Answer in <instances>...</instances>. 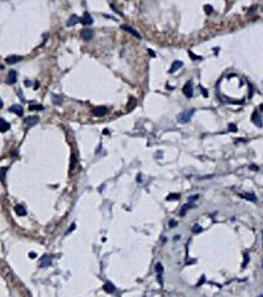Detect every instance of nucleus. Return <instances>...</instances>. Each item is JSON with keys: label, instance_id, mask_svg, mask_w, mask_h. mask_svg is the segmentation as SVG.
<instances>
[{"label": "nucleus", "instance_id": "f257e3e1", "mask_svg": "<svg viewBox=\"0 0 263 297\" xmlns=\"http://www.w3.org/2000/svg\"><path fill=\"white\" fill-rule=\"evenodd\" d=\"M194 113H195V109H188V111L182 112L180 115L178 116V121L180 124H187L192 118V116H194Z\"/></svg>", "mask_w": 263, "mask_h": 297}, {"label": "nucleus", "instance_id": "9b49d317", "mask_svg": "<svg viewBox=\"0 0 263 297\" xmlns=\"http://www.w3.org/2000/svg\"><path fill=\"white\" fill-rule=\"evenodd\" d=\"M9 129H11L9 122H7L4 118H0V131H2V133H5V131H8Z\"/></svg>", "mask_w": 263, "mask_h": 297}, {"label": "nucleus", "instance_id": "c9c22d12", "mask_svg": "<svg viewBox=\"0 0 263 297\" xmlns=\"http://www.w3.org/2000/svg\"><path fill=\"white\" fill-rule=\"evenodd\" d=\"M2 108H3V100L0 99V109H2Z\"/></svg>", "mask_w": 263, "mask_h": 297}, {"label": "nucleus", "instance_id": "f3484780", "mask_svg": "<svg viewBox=\"0 0 263 297\" xmlns=\"http://www.w3.org/2000/svg\"><path fill=\"white\" fill-rule=\"evenodd\" d=\"M194 206H195V205L192 204V203H187V204H185V205L182 208V209H180V213H179V214H180V216H184V214L187 213V210L191 209V208H194Z\"/></svg>", "mask_w": 263, "mask_h": 297}, {"label": "nucleus", "instance_id": "7ed1b4c3", "mask_svg": "<svg viewBox=\"0 0 263 297\" xmlns=\"http://www.w3.org/2000/svg\"><path fill=\"white\" fill-rule=\"evenodd\" d=\"M80 36H82V38L83 40H86V41H89V40H92L94 38V30L92 29H89V28H84L82 32H80Z\"/></svg>", "mask_w": 263, "mask_h": 297}, {"label": "nucleus", "instance_id": "bb28decb", "mask_svg": "<svg viewBox=\"0 0 263 297\" xmlns=\"http://www.w3.org/2000/svg\"><path fill=\"white\" fill-rule=\"evenodd\" d=\"M190 57H191V59H200V57H196L192 52H190Z\"/></svg>", "mask_w": 263, "mask_h": 297}, {"label": "nucleus", "instance_id": "5701e85b", "mask_svg": "<svg viewBox=\"0 0 263 297\" xmlns=\"http://www.w3.org/2000/svg\"><path fill=\"white\" fill-rule=\"evenodd\" d=\"M179 197H180V196H179L178 193H171V195L167 196V200H169V201H171V200H178Z\"/></svg>", "mask_w": 263, "mask_h": 297}, {"label": "nucleus", "instance_id": "2f4dec72", "mask_svg": "<svg viewBox=\"0 0 263 297\" xmlns=\"http://www.w3.org/2000/svg\"><path fill=\"white\" fill-rule=\"evenodd\" d=\"M29 256H30L32 259H34V258L37 256V254H36V252H30V254H29Z\"/></svg>", "mask_w": 263, "mask_h": 297}, {"label": "nucleus", "instance_id": "393cba45", "mask_svg": "<svg viewBox=\"0 0 263 297\" xmlns=\"http://www.w3.org/2000/svg\"><path fill=\"white\" fill-rule=\"evenodd\" d=\"M176 225H178V222H176L175 220H171L170 222H169V227H175Z\"/></svg>", "mask_w": 263, "mask_h": 297}, {"label": "nucleus", "instance_id": "2eb2a0df", "mask_svg": "<svg viewBox=\"0 0 263 297\" xmlns=\"http://www.w3.org/2000/svg\"><path fill=\"white\" fill-rule=\"evenodd\" d=\"M79 22V17L78 16H76V15H71V16H70V18H68V20H67V27H74V25L75 24H78Z\"/></svg>", "mask_w": 263, "mask_h": 297}, {"label": "nucleus", "instance_id": "0eeeda50", "mask_svg": "<svg viewBox=\"0 0 263 297\" xmlns=\"http://www.w3.org/2000/svg\"><path fill=\"white\" fill-rule=\"evenodd\" d=\"M107 112H108V111H107L105 106H98V108H94L92 115L96 116V117H101V116H105Z\"/></svg>", "mask_w": 263, "mask_h": 297}, {"label": "nucleus", "instance_id": "b1692460", "mask_svg": "<svg viewBox=\"0 0 263 297\" xmlns=\"http://www.w3.org/2000/svg\"><path fill=\"white\" fill-rule=\"evenodd\" d=\"M204 11L207 12V15H210L213 9H212V7H210V5H205V7H204Z\"/></svg>", "mask_w": 263, "mask_h": 297}, {"label": "nucleus", "instance_id": "7c9ffc66", "mask_svg": "<svg viewBox=\"0 0 263 297\" xmlns=\"http://www.w3.org/2000/svg\"><path fill=\"white\" fill-rule=\"evenodd\" d=\"M197 197H199L197 195H195V196H191V197H190V201H194V200H196Z\"/></svg>", "mask_w": 263, "mask_h": 297}, {"label": "nucleus", "instance_id": "6e6552de", "mask_svg": "<svg viewBox=\"0 0 263 297\" xmlns=\"http://www.w3.org/2000/svg\"><path fill=\"white\" fill-rule=\"evenodd\" d=\"M16 82H17V72L15 70H11L7 77V84H15Z\"/></svg>", "mask_w": 263, "mask_h": 297}, {"label": "nucleus", "instance_id": "9d476101", "mask_svg": "<svg viewBox=\"0 0 263 297\" xmlns=\"http://www.w3.org/2000/svg\"><path fill=\"white\" fill-rule=\"evenodd\" d=\"M182 66H183V62H182V61H175V62L171 65L169 72H170V74H174V72H176Z\"/></svg>", "mask_w": 263, "mask_h": 297}, {"label": "nucleus", "instance_id": "f03ea898", "mask_svg": "<svg viewBox=\"0 0 263 297\" xmlns=\"http://www.w3.org/2000/svg\"><path fill=\"white\" fill-rule=\"evenodd\" d=\"M79 22L80 24H83L84 27H89L92 22H94V18H92V16L88 13V12H86L84 15H83L80 18H79Z\"/></svg>", "mask_w": 263, "mask_h": 297}, {"label": "nucleus", "instance_id": "1a4fd4ad", "mask_svg": "<svg viewBox=\"0 0 263 297\" xmlns=\"http://www.w3.org/2000/svg\"><path fill=\"white\" fill-rule=\"evenodd\" d=\"M51 266V256L50 255H45L41 258V260H40V267L41 268H45V267H49Z\"/></svg>", "mask_w": 263, "mask_h": 297}, {"label": "nucleus", "instance_id": "473e14b6", "mask_svg": "<svg viewBox=\"0 0 263 297\" xmlns=\"http://www.w3.org/2000/svg\"><path fill=\"white\" fill-rule=\"evenodd\" d=\"M201 92H203V95H204V96H205V97H207V96H208V92H207V91H205V90H204V88H201Z\"/></svg>", "mask_w": 263, "mask_h": 297}, {"label": "nucleus", "instance_id": "e433bc0d", "mask_svg": "<svg viewBox=\"0 0 263 297\" xmlns=\"http://www.w3.org/2000/svg\"><path fill=\"white\" fill-rule=\"evenodd\" d=\"M259 297H263V295H260V296H259Z\"/></svg>", "mask_w": 263, "mask_h": 297}, {"label": "nucleus", "instance_id": "c85d7f7f", "mask_svg": "<svg viewBox=\"0 0 263 297\" xmlns=\"http://www.w3.org/2000/svg\"><path fill=\"white\" fill-rule=\"evenodd\" d=\"M74 229H75V224H73V225H71V227H70V229L66 231V234H70V233H71Z\"/></svg>", "mask_w": 263, "mask_h": 297}, {"label": "nucleus", "instance_id": "423d86ee", "mask_svg": "<svg viewBox=\"0 0 263 297\" xmlns=\"http://www.w3.org/2000/svg\"><path fill=\"white\" fill-rule=\"evenodd\" d=\"M38 122V117L37 116H29L24 120V125L27 126V128H30V126H33Z\"/></svg>", "mask_w": 263, "mask_h": 297}, {"label": "nucleus", "instance_id": "ddd939ff", "mask_svg": "<svg viewBox=\"0 0 263 297\" xmlns=\"http://www.w3.org/2000/svg\"><path fill=\"white\" fill-rule=\"evenodd\" d=\"M23 58L21 57H18V55H9V57H7L5 58V62L8 63V65H13V63H16V62H20Z\"/></svg>", "mask_w": 263, "mask_h": 297}, {"label": "nucleus", "instance_id": "6ab92c4d", "mask_svg": "<svg viewBox=\"0 0 263 297\" xmlns=\"http://www.w3.org/2000/svg\"><path fill=\"white\" fill-rule=\"evenodd\" d=\"M155 272L157 275H162L163 274V266L161 263H157V266H155Z\"/></svg>", "mask_w": 263, "mask_h": 297}, {"label": "nucleus", "instance_id": "a878e982", "mask_svg": "<svg viewBox=\"0 0 263 297\" xmlns=\"http://www.w3.org/2000/svg\"><path fill=\"white\" fill-rule=\"evenodd\" d=\"M192 231H194V233H199V231H201V227L196 225V226L192 227Z\"/></svg>", "mask_w": 263, "mask_h": 297}, {"label": "nucleus", "instance_id": "412c9836", "mask_svg": "<svg viewBox=\"0 0 263 297\" xmlns=\"http://www.w3.org/2000/svg\"><path fill=\"white\" fill-rule=\"evenodd\" d=\"M242 197H245V199H247V200H250V201H255V200H256V197H255V195H254V193L242 195Z\"/></svg>", "mask_w": 263, "mask_h": 297}, {"label": "nucleus", "instance_id": "dca6fc26", "mask_svg": "<svg viewBox=\"0 0 263 297\" xmlns=\"http://www.w3.org/2000/svg\"><path fill=\"white\" fill-rule=\"evenodd\" d=\"M103 288H104V290H105V292H108V293H113L114 290H116V287H114L112 283H105Z\"/></svg>", "mask_w": 263, "mask_h": 297}, {"label": "nucleus", "instance_id": "a211bd4d", "mask_svg": "<svg viewBox=\"0 0 263 297\" xmlns=\"http://www.w3.org/2000/svg\"><path fill=\"white\" fill-rule=\"evenodd\" d=\"M7 171H8V167H2L0 168V181L4 183L5 181V176H7Z\"/></svg>", "mask_w": 263, "mask_h": 297}, {"label": "nucleus", "instance_id": "c756f323", "mask_svg": "<svg viewBox=\"0 0 263 297\" xmlns=\"http://www.w3.org/2000/svg\"><path fill=\"white\" fill-rule=\"evenodd\" d=\"M74 164H75V155H71V166H70V167H74Z\"/></svg>", "mask_w": 263, "mask_h": 297}, {"label": "nucleus", "instance_id": "39448f33", "mask_svg": "<svg viewBox=\"0 0 263 297\" xmlns=\"http://www.w3.org/2000/svg\"><path fill=\"white\" fill-rule=\"evenodd\" d=\"M121 29L123 30H125V32H128V33H130L132 36H134L136 38H141V34L138 33V32L134 29V28H132V27H129V25H121Z\"/></svg>", "mask_w": 263, "mask_h": 297}, {"label": "nucleus", "instance_id": "72a5a7b5", "mask_svg": "<svg viewBox=\"0 0 263 297\" xmlns=\"http://www.w3.org/2000/svg\"><path fill=\"white\" fill-rule=\"evenodd\" d=\"M149 53H150V55H151V57H155V53H154L153 50H149Z\"/></svg>", "mask_w": 263, "mask_h": 297}, {"label": "nucleus", "instance_id": "4be33fe9", "mask_svg": "<svg viewBox=\"0 0 263 297\" xmlns=\"http://www.w3.org/2000/svg\"><path fill=\"white\" fill-rule=\"evenodd\" d=\"M136 104H137V100L134 99V97H132V99L129 100V104H128V108H129V109H133L134 106H136Z\"/></svg>", "mask_w": 263, "mask_h": 297}, {"label": "nucleus", "instance_id": "f704fd0d", "mask_svg": "<svg viewBox=\"0 0 263 297\" xmlns=\"http://www.w3.org/2000/svg\"><path fill=\"white\" fill-rule=\"evenodd\" d=\"M24 83H25V86H30V82H29V80H25Z\"/></svg>", "mask_w": 263, "mask_h": 297}, {"label": "nucleus", "instance_id": "4468645a", "mask_svg": "<svg viewBox=\"0 0 263 297\" xmlns=\"http://www.w3.org/2000/svg\"><path fill=\"white\" fill-rule=\"evenodd\" d=\"M15 212L17 216H25V214H27V209H25L24 205H21V204L15 205Z\"/></svg>", "mask_w": 263, "mask_h": 297}, {"label": "nucleus", "instance_id": "20e7f679", "mask_svg": "<svg viewBox=\"0 0 263 297\" xmlns=\"http://www.w3.org/2000/svg\"><path fill=\"white\" fill-rule=\"evenodd\" d=\"M183 93H184V96L188 97V99H191L192 96H194V87L191 86L190 82L183 87Z\"/></svg>", "mask_w": 263, "mask_h": 297}, {"label": "nucleus", "instance_id": "aec40b11", "mask_svg": "<svg viewBox=\"0 0 263 297\" xmlns=\"http://www.w3.org/2000/svg\"><path fill=\"white\" fill-rule=\"evenodd\" d=\"M30 111H43V105L41 104H37V105H30L29 106Z\"/></svg>", "mask_w": 263, "mask_h": 297}, {"label": "nucleus", "instance_id": "cd10ccee", "mask_svg": "<svg viewBox=\"0 0 263 297\" xmlns=\"http://www.w3.org/2000/svg\"><path fill=\"white\" fill-rule=\"evenodd\" d=\"M229 129L232 130V131H235V130H237V126H235L234 124H230V125H229Z\"/></svg>", "mask_w": 263, "mask_h": 297}, {"label": "nucleus", "instance_id": "f8f14e48", "mask_svg": "<svg viewBox=\"0 0 263 297\" xmlns=\"http://www.w3.org/2000/svg\"><path fill=\"white\" fill-rule=\"evenodd\" d=\"M9 112L16 113L17 116H23V115H24V108H23L21 105H12L11 108H9Z\"/></svg>", "mask_w": 263, "mask_h": 297}]
</instances>
